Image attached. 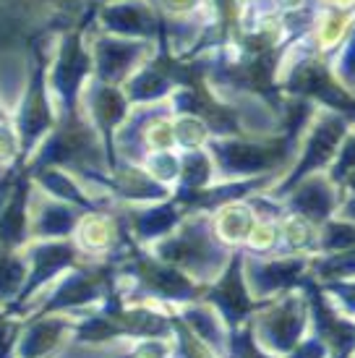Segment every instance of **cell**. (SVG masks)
<instances>
[{"instance_id": "7a4b0ae2", "label": "cell", "mask_w": 355, "mask_h": 358, "mask_svg": "<svg viewBox=\"0 0 355 358\" xmlns=\"http://www.w3.org/2000/svg\"><path fill=\"white\" fill-rule=\"evenodd\" d=\"M0 118H3V105H0Z\"/></svg>"}, {"instance_id": "6da1fadb", "label": "cell", "mask_w": 355, "mask_h": 358, "mask_svg": "<svg viewBox=\"0 0 355 358\" xmlns=\"http://www.w3.org/2000/svg\"><path fill=\"white\" fill-rule=\"evenodd\" d=\"M105 24H110L113 29L118 31H144L147 34L152 29V24H147V16L141 13L138 6H113L110 10H105Z\"/></svg>"}]
</instances>
